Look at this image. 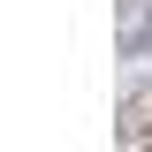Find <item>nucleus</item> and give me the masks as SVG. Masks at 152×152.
<instances>
[]
</instances>
